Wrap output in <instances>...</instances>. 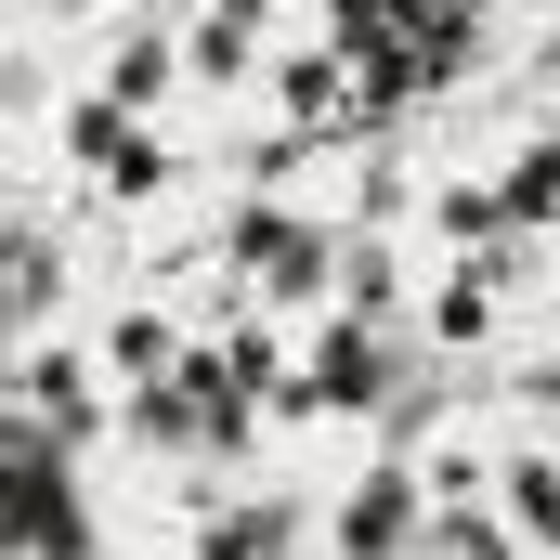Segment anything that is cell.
Listing matches in <instances>:
<instances>
[{"instance_id": "52a82bcc", "label": "cell", "mask_w": 560, "mask_h": 560, "mask_svg": "<svg viewBox=\"0 0 560 560\" xmlns=\"http://www.w3.org/2000/svg\"><path fill=\"white\" fill-rule=\"evenodd\" d=\"M365 378H378L365 326H326V339H313V405H365Z\"/></svg>"}, {"instance_id": "5bb4252c", "label": "cell", "mask_w": 560, "mask_h": 560, "mask_svg": "<svg viewBox=\"0 0 560 560\" xmlns=\"http://www.w3.org/2000/svg\"><path fill=\"white\" fill-rule=\"evenodd\" d=\"M248 13H261V0H248Z\"/></svg>"}, {"instance_id": "5b68a950", "label": "cell", "mask_w": 560, "mask_h": 560, "mask_svg": "<svg viewBox=\"0 0 560 560\" xmlns=\"http://www.w3.org/2000/svg\"><path fill=\"white\" fill-rule=\"evenodd\" d=\"M170 39H183V79L235 92V79H248V52H261V13H248V0H209V13H196V26H170Z\"/></svg>"}, {"instance_id": "7c38bea8", "label": "cell", "mask_w": 560, "mask_h": 560, "mask_svg": "<svg viewBox=\"0 0 560 560\" xmlns=\"http://www.w3.org/2000/svg\"><path fill=\"white\" fill-rule=\"evenodd\" d=\"M522 209H560V143H535V156H522Z\"/></svg>"}, {"instance_id": "9c48e42d", "label": "cell", "mask_w": 560, "mask_h": 560, "mask_svg": "<svg viewBox=\"0 0 560 560\" xmlns=\"http://www.w3.org/2000/svg\"><path fill=\"white\" fill-rule=\"evenodd\" d=\"M326 287H339L352 313H392V300H405V261H392V248H339V261H326Z\"/></svg>"}, {"instance_id": "277c9868", "label": "cell", "mask_w": 560, "mask_h": 560, "mask_svg": "<svg viewBox=\"0 0 560 560\" xmlns=\"http://www.w3.org/2000/svg\"><path fill=\"white\" fill-rule=\"evenodd\" d=\"M235 261H248V287H261V300H313L339 248H326L313 222H275V209H261V222H235Z\"/></svg>"}, {"instance_id": "ba28073f", "label": "cell", "mask_w": 560, "mask_h": 560, "mask_svg": "<svg viewBox=\"0 0 560 560\" xmlns=\"http://www.w3.org/2000/svg\"><path fill=\"white\" fill-rule=\"evenodd\" d=\"M105 365H118V378H170V365H183V339H170V313H118V339H105Z\"/></svg>"}, {"instance_id": "4fadbf2b", "label": "cell", "mask_w": 560, "mask_h": 560, "mask_svg": "<svg viewBox=\"0 0 560 560\" xmlns=\"http://www.w3.org/2000/svg\"><path fill=\"white\" fill-rule=\"evenodd\" d=\"M118 13H143V26H196L209 0H118Z\"/></svg>"}, {"instance_id": "3957f363", "label": "cell", "mask_w": 560, "mask_h": 560, "mask_svg": "<svg viewBox=\"0 0 560 560\" xmlns=\"http://www.w3.org/2000/svg\"><path fill=\"white\" fill-rule=\"evenodd\" d=\"M430 522V482L418 469H365L352 495H339V560H405Z\"/></svg>"}, {"instance_id": "8992f818", "label": "cell", "mask_w": 560, "mask_h": 560, "mask_svg": "<svg viewBox=\"0 0 560 560\" xmlns=\"http://www.w3.org/2000/svg\"><path fill=\"white\" fill-rule=\"evenodd\" d=\"M13 392H26V418H52V430H105V405H92V352H26Z\"/></svg>"}, {"instance_id": "8fae6325", "label": "cell", "mask_w": 560, "mask_h": 560, "mask_svg": "<svg viewBox=\"0 0 560 560\" xmlns=\"http://www.w3.org/2000/svg\"><path fill=\"white\" fill-rule=\"evenodd\" d=\"M430 326H443V339H482V326H495V287H482V275H443Z\"/></svg>"}, {"instance_id": "6da1fadb", "label": "cell", "mask_w": 560, "mask_h": 560, "mask_svg": "<svg viewBox=\"0 0 560 560\" xmlns=\"http://www.w3.org/2000/svg\"><path fill=\"white\" fill-rule=\"evenodd\" d=\"M52 131H66V156H92L105 170V196H170L183 183V156H170V131L156 118H118V105H52Z\"/></svg>"}, {"instance_id": "7a4b0ae2", "label": "cell", "mask_w": 560, "mask_h": 560, "mask_svg": "<svg viewBox=\"0 0 560 560\" xmlns=\"http://www.w3.org/2000/svg\"><path fill=\"white\" fill-rule=\"evenodd\" d=\"M170 92H183V39L143 26V13H118V39H105V66H92V105H118V118H170Z\"/></svg>"}, {"instance_id": "30bf717a", "label": "cell", "mask_w": 560, "mask_h": 560, "mask_svg": "<svg viewBox=\"0 0 560 560\" xmlns=\"http://www.w3.org/2000/svg\"><path fill=\"white\" fill-rule=\"evenodd\" d=\"M495 522H509V535H548V548H560V469H548V456H522V469H509V509H495Z\"/></svg>"}]
</instances>
